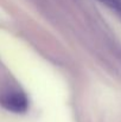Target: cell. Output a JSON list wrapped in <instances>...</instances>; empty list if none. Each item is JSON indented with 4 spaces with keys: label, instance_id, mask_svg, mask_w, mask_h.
Wrapping results in <instances>:
<instances>
[{
    "label": "cell",
    "instance_id": "1",
    "mask_svg": "<svg viewBox=\"0 0 121 122\" xmlns=\"http://www.w3.org/2000/svg\"><path fill=\"white\" fill-rule=\"evenodd\" d=\"M1 106L12 113H25L29 108V101L25 94L19 91L8 92L0 98Z\"/></svg>",
    "mask_w": 121,
    "mask_h": 122
},
{
    "label": "cell",
    "instance_id": "2",
    "mask_svg": "<svg viewBox=\"0 0 121 122\" xmlns=\"http://www.w3.org/2000/svg\"><path fill=\"white\" fill-rule=\"evenodd\" d=\"M99 1H101L102 4L107 5L108 7H110V8H113V10H116V11L121 12V1L120 0H99Z\"/></svg>",
    "mask_w": 121,
    "mask_h": 122
}]
</instances>
